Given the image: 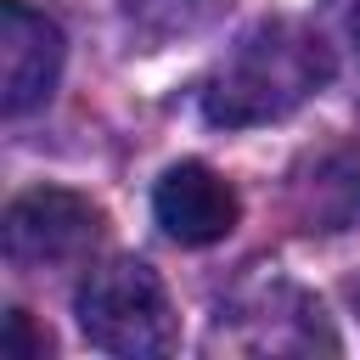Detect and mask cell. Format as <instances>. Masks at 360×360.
Segmentation results:
<instances>
[{
  "instance_id": "cell-1",
  "label": "cell",
  "mask_w": 360,
  "mask_h": 360,
  "mask_svg": "<svg viewBox=\"0 0 360 360\" xmlns=\"http://www.w3.org/2000/svg\"><path fill=\"white\" fill-rule=\"evenodd\" d=\"M326 79V51L298 22H259L236 39V51L208 73L202 112L214 124H270L287 118Z\"/></svg>"
},
{
  "instance_id": "cell-2",
  "label": "cell",
  "mask_w": 360,
  "mask_h": 360,
  "mask_svg": "<svg viewBox=\"0 0 360 360\" xmlns=\"http://www.w3.org/2000/svg\"><path fill=\"white\" fill-rule=\"evenodd\" d=\"M73 309H79V332L101 354L146 360V354H169L180 343L174 304H169L163 281L152 276V264H141V259H107V264H96L79 281Z\"/></svg>"
},
{
  "instance_id": "cell-3",
  "label": "cell",
  "mask_w": 360,
  "mask_h": 360,
  "mask_svg": "<svg viewBox=\"0 0 360 360\" xmlns=\"http://www.w3.org/2000/svg\"><path fill=\"white\" fill-rule=\"evenodd\" d=\"M0 236H6V259L17 270L73 264L101 242V208L68 186H34V191L11 197Z\"/></svg>"
},
{
  "instance_id": "cell-4",
  "label": "cell",
  "mask_w": 360,
  "mask_h": 360,
  "mask_svg": "<svg viewBox=\"0 0 360 360\" xmlns=\"http://www.w3.org/2000/svg\"><path fill=\"white\" fill-rule=\"evenodd\" d=\"M56 79H62V28L22 0H0V107H6V118H22L39 101H51Z\"/></svg>"
},
{
  "instance_id": "cell-5",
  "label": "cell",
  "mask_w": 360,
  "mask_h": 360,
  "mask_svg": "<svg viewBox=\"0 0 360 360\" xmlns=\"http://www.w3.org/2000/svg\"><path fill=\"white\" fill-rule=\"evenodd\" d=\"M152 214H158L163 236H174L180 248H208L236 231L242 202H236L231 180H219L208 163H174L152 191Z\"/></svg>"
},
{
  "instance_id": "cell-6",
  "label": "cell",
  "mask_w": 360,
  "mask_h": 360,
  "mask_svg": "<svg viewBox=\"0 0 360 360\" xmlns=\"http://www.w3.org/2000/svg\"><path fill=\"white\" fill-rule=\"evenodd\" d=\"M45 354V332H34L28 309H11L6 315V360H39Z\"/></svg>"
},
{
  "instance_id": "cell-7",
  "label": "cell",
  "mask_w": 360,
  "mask_h": 360,
  "mask_svg": "<svg viewBox=\"0 0 360 360\" xmlns=\"http://www.w3.org/2000/svg\"><path fill=\"white\" fill-rule=\"evenodd\" d=\"M338 22H343V34L360 45V0H338Z\"/></svg>"
},
{
  "instance_id": "cell-8",
  "label": "cell",
  "mask_w": 360,
  "mask_h": 360,
  "mask_svg": "<svg viewBox=\"0 0 360 360\" xmlns=\"http://www.w3.org/2000/svg\"><path fill=\"white\" fill-rule=\"evenodd\" d=\"M354 309H360V287H354Z\"/></svg>"
}]
</instances>
